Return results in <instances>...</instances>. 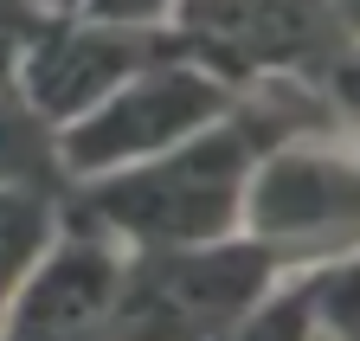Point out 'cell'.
Listing matches in <instances>:
<instances>
[{
	"mask_svg": "<svg viewBox=\"0 0 360 341\" xmlns=\"http://www.w3.org/2000/svg\"><path fill=\"white\" fill-rule=\"evenodd\" d=\"M335 122L315 97V84L270 77L232 97V110H219L200 122L193 136H180L129 167L71 181V200L122 238V245H193V238H225L245 232V187L264 148H277L283 136H309Z\"/></svg>",
	"mask_w": 360,
	"mask_h": 341,
	"instance_id": "6da1fadb",
	"label": "cell"
},
{
	"mask_svg": "<svg viewBox=\"0 0 360 341\" xmlns=\"http://www.w3.org/2000/svg\"><path fill=\"white\" fill-rule=\"evenodd\" d=\"M290 258L257 232L193 245H129L122 296L103 335H245Z\"/></svg>",
	"mask_w": 360,
	"mask_h": 341,
	"instance_id": "7a4b0ae2",
	"label": "cell"
},
{
	"mask_svg": "<svg viewBox=\"0 0 360 341\" xmlns=\"http://www.w3.org/2000/svg\"><path fill=\"white\" fill-rule=\"evenodd\" d=\"M232 97L238 91L225 77H212L200 58L167 46L142 71H129L116 91H103L90 110L58 122L65 174L90 181V174H110V167H129V161H142V155H155V148H167L180 136H193L219 110H232Z\"/></svg>",
	"mask_w": 360,
	"mask_h": 341,
	"instance_id": "3957f363",
	"label": "cell"
},
{
	"mask_svg": "<svg viewBox=\"0 0 360 341\" xmlns=\"http://www.w3.org/2000/svg\"><path fill=\"white\" fill-rule=\"evenodd\" d=\"M245 232L277 245L290 264L360 245V142L309 129L264 148L245 187Z\"/></svg>",
	"mask_w": 360,
	"mask_h": 341,
	"instance_id": "277c9868",
	"label": "cell"
},
{
	"mask_svg": "<svg viewBox=\"0 0 360 341\" xmlns=\"http://www.w3.org/2000/svg\"><path fill=\"white\" fill-rule=\"evenodd\" d=\"M167 39L232 91H251L270 77L315 84L347 32L335 0H180L167 13Z\"/></svg>",
	"mask_w": 360,
	"mask_h": 341,
	"instance_id": "5b68a950",
	"label": "cell"
},
{
	"mask_svg": "<svg viewBox=\"0 0 360 341\" xmlns=\"http://www.w3.org/2000/svg\"><path fill=\"white\" fill-rule=\"evenodd\" d=\"M122 264H129V245L97 212H84L65 193L58 200V226L39 245V258L26 264L0 335H13V341H32V335H103L116 296H122Z\"/></svg>",
	"mask_w": 360,
	"mask_h": 341,
	"instance_id": "8992f818",
	"label": "cell"
},
{
	"mask_svg": "<svg viewBox=\"0 0 360 341\" xmlns=\"http://www.w3.org/2000/svg\"><path fill=\"white\" fill-rule=\"evenodd\" d=\"M167 46H174L167 26L97 20L84 7H58L52 0V13L26 32V46L13 58V77L52 122H71L77 110H90L103 91H116L129 71H142Z\"/></svg>",
	"mask_w": 360,
	"mask_h": 341,
	"instance_id": "52a82bcc",
	"label": "cell"
},
{
	"mask_svg": "<svg viewBox=\"0 0 360 341\" xmlns=\"http://www.w3.org/2000/svg\"><path fill=\"white\" fill-rule=\"evenodd\" d=\"M245 335H335V341H360V245L328 251V258H302L277 277V290L257 303Z\"/></svg>",
	"mask_w": 360,
	"mask_h": 341,
	"instance_id": "ba28073f",
	"label": "cell"
},
{
	"mask_svg": "<svg viewBox=\"0 0 360 341\" xmlns=\"http://www.w3.org/2000/svg\"><path fill=\"white\" fill-rule=\"evenodd\" d=\"M0 187L45 193V200L71 193L65 155H58V122L20 91L13 71H0Z\"/></svg>",
	"mask_w": 360,
	"mask_h": 341,
	"instance_id": "9c48e42d",
	"label": "cell"
},
{
	"mask_svg": "<svg viewBox=\"0 0 360 341\" xmlns=\"http://www.w3.org/2000/svg\"><path fill=\"white\" fill-rule=\"evenodd\" d=\"M52 226H58V200L0 187V322H7V303H13L26 264L39 258V245L52 238Z\"/></svg>",
	"mask_w": 360,
	"mask_h": 341,
	"instance_id": "30bf717a",
	"label": "cell"
},
{
	"mask_svg": "<svg viewBox=\"0 0 360 341\" xmlns=\"http://www.w3.org/2000/svg\"><path fill=\"white\" fill-rule=\"evenodd\" d=\"M315 97H322L328 122H335V136L360 142V39H341L335 58L315 71Z\"/></svg>",
	"mask_w": 360,
	"mask_h": 341,
	"instance_id": "8fae6325",
	"label": "cell"
},
{
	"mask_svg": "<svg viewBox=\"0 0 360 341\" xmlns=\"http://www.w3.org/2000/svg\"><path fill=\"white\" fill-rule=\"evenodd\" d=\"M58 7H84L97 20H129V26H167L180 0H58Z\"/></svg>",
	"mask_w": 360,
	"mask_h": 341,
	"instance_id": "7c38bea8",
	"label": "cell"
},
{
	"mask_svg": "<svg viewBox=\"0 0 360 341\" xmlns=\"http://www.w3.org/2000/svg\"><path fill=\"white\" fill-rule=\"evenodd\" d=\"M335 20H341L347 39H360V0H335Z\"/></svg>",
	"mask_w": 360,
	"mask_h": 341,
	"instance_id": "4fadbf2b",
	"label": "cell"
}]
</instances>
